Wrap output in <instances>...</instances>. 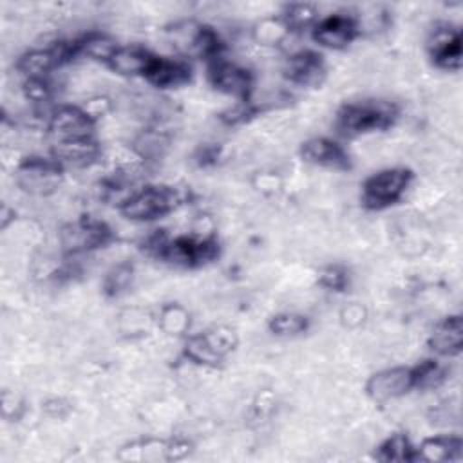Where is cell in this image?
Returning <instances> with one entry per match:
<instances>
[{"mask_svg":"<svg viewBox=\"0 0 463 463\" xmlns=\"http://www.w3.org/2000/svg\"><path fill=\"white\" fill-rule=\"evenodd\" d=\"M396 110L387 101H360L345 105L338 114V128L345 136H358L371 130L387 128Z\"/></svg>","mask_w":463,"mask_h":463,"instance_id":"1","label":"cell"},{"mask_svg":"<svg viewBox=\"0 0 463 463\" xmlns=\"http://www.w3.org/2000/svg\"><path fill=\"white\" fill-rule=\"evenodd\" d=\"M177 203L179 194L172 186H146L123 201L121 213L134 221H152L174 210Z\"/></svg>","mask_w":463,"mask_h":463,"instance_id":"2","label":"cell"},{"mask_svg":"<svg viewBox=\"0 0 463 463\" xmlns=\"http://www.w3.org/2000/svg\"><path fill=\"white\" fill-rule=\"evenodd\" d=\"M411 172L405 168H389L371 175L364 184V204L369 208H385L396 203L409 186Z\"/></svg>","mask_w":463,"mask_h":463,"instance_id":"3","label":"cell"},{"mask_svg":"<svg viewBox=\"0 0 463 463\" xmlns=\"http://www.w3.org/2000/svg\"><path fill=\"white\" fill-rule=\"evenodd\" d=\"M235 336L228 327H215L212 331L194 335L184 344V354L201 365H217L233 349Z\"/></svg>","mask_w":463,"mask_h":463,"instance_id":"4","label":"cell"},{"mask_svg":"<svg viewBox=\"0 0 463 463\" xmlns=\"http://www.w3.org/2000/svg\"><path fill=\"white\" fill-rule=\"evenodd\" d=\"M49 132L54 143L87 139L92 134V118L78 107H58L49 119Z\"/></svg>","mask_w":463,"mask_h":463,"instance_id":"5","label":"cell"},{"mask_svg":"<svg viewBox=\"0 0 463 463\" xmlns=\"http://www.w3.org/2000/svg\"><path fill=\"white\" fill-rule=\"evenodd\" d=\"M215 253L217 246L208 237H177L174 241H166L159 255L179 266H197L213 259Z\"/></svg>","mask_w":463,"mask_h":463,"instance_id":"6","label":"cell"},{"mask_svg":"<svg viewBox=\"0 0 463 463\" xmlns=\"http://www.w3.org/2000/svg\"><path fill=\"white\" fill-rule=\"evenodd\" d=\"M60 179V163L56 159L31 157L18 170L20 186L31 194L45 195L54 192Z\"/></svg>","mask_w":463,"mask_h":463,"instance_id":"7","label":"cell"},{"mask_svg":"<svg viewBox=\"0 0 463 463\" xmlns=\"http://www.w3.org/2000/svg\"><path fill=\"white\" fill-rule=\"evenodd\" d=\"M412 383V369L407 367H391L373 374L367 382V394L374 402H387L398 398L411 391Z\"/></svg>","mask_w":463,"mask_h":463,"instance_id":"8","label":"cell"},{"mask_svg":"<svg viewBox=\"0 0 463 463\" xmlns=\"http://www.w3.org/2000/svg\"><path fill=\"white\" fill-rule=\"evenodd\" d=\"M356 31H358V25H356L354 18H351L347 14L335 13V14L322 18L315 25L313 38L322 47L342 49L353 42V38L356 36Z\"/></svg>","mask_w":463,"mask_h":463,"instance_id":"9","label":"cell"},{"mask_svg":"<svg viewBox=\"0 0 463 463\" xmlns=\"http://www.w3.org/2000/svg\"><path fill=\"white\" fill-rule=\"evenodd\" d=\"M286 76L297 85L318 87L326 78L324 60L313 51H297L288 60Z\"/></svg>","mask_w":463,"mask_h":463,"instance_id":"10","label":"cell"},{"mask_svg":"<svg viewBox=\"0 0 463 463\" xmlns=\"http://www.w3.org/2000/svg\"><path fill=\"white\" fill-rule=\"evenodd\" d=\"M429 49L436 63L443 69L456 71L461 67V34L458 29L443 25L434 29L429 40Z\"/></svg>","mask_w":463,"mask_h":463,"instance_id":"11","label":"cell"},{"mask_svg":"<svg viewBox=\"0 0 463 463\" xmlns=\"http://www.w3.org/2000/svg\"><path fill=\"white\" fill-rule=\"evenodd\" d=\"M212 83L221 90L235 98H246L251 90V76L237 63L215 60L210 67Z\"/></svg>","mask_w":463,"mask_h":463,"instance_id":"12","label":"cell"},{"mask_svg":"<svg viewBox=\"0 0 463 463\" xmlns=\"http://www.w3.org/2000/svg\"><path fill=\"white\" fill-rule=\"evenodd\" d=\"M109 239V230L105 224L96 221H83L78 224H69L61 232V242L67 250L80 251L101 246Z\"/></svg>","mask_w":463,"mask_h":463,"instance_id":"13","label":"cell"},{"mask_svg":"<svg viewBox=\"0 0 463 463\" xmlns=\"http://www.w3.org/2000/svg\"><path fill=\"white\" fill-rule=\"evenodd\" d=\"M302 157L313 165L336 170L349 166V157L344 148L327 137H313L306 141L302 146Z\"/></svg>","mask_w":463,"mask_h":463,"instance_id":"14","label":"cell"},{"mask_svg":"<svg viewBox=\"0 0 463 463\" xmlns=\"http://www.w3.org/2000/svg\"><path fill=\"white\" fill-rule=\"evenodd\" d=\"M143 76L156 87H175L188 80L190 69L183 61L152 56Z\"/></svg>","mask_w":463,"mask_h":463,"instance_id":"15","label":"cell"},{"mask_svg":"<svg viewBox=\"0 0 463 463\" xmlns=\"http://www.w3.org/2000/svg\"><path fill=\"white\" fill-rule=\"evenodd\" d=\"M463 344V324L459 317H449L434 327L430 335V347L439 354H456Z\"/></svg>","mask_w":463,"mask_h":463,"instance_id":"16","label":"cell"},{"mask_svg":"<svg viewBox=\"0 0 463 463\" xmlns=\"http://www.w3.org/2000/svg\"><path fill=\"white\" fill-rule=\"evenodd\" d=\"M154 54H150L148 51L130 45V47H118L116 52L110 56V60L107 61L110 65L112 71H116L118 74H145L150 60Z\"/></svg>","mask_w":463,"mask_h":463,"instance_id":"17","label":"cell"},{"mask_svg":"<svg viewBox=\"0 0 463 463\" xmlns=\"http://www.w3.org/2000/svg\"><path fill=\"white\" fill-rule=\"evenodd\" d=\"M99 148L92 137L87 139H74V141H61L54 143L52 154L58 163H69V165H87L98 156Z\"/></svg>","mask_w":463,"mask_h":463,"instance_id":"18","label":"cell"},{"mask_svg":"<svg viewBox=\"0 0 463 463\" xmlns=\"http://www.w3.org/2000/svg\"><path fill=\"white\" fill-rule=\"evenodd\" d=\"M461 452V439L456 436H436L421 443L418 458L425 461H449L456 459Z\"/></svg>","mask_w":463,"mask_h":463,"instance_id":"19","label":"cell"},{"mask_svg":"<svg viewBox=\"0 0 463 463\" xmlns=\"http://www.w3.org/2000/svg\"><path fill=\"white\" fill-rule=\"evenodd\" d=\"M76 47L80 52H83L94 60H103V61H109L110 56L118 49L116 42L110 36L101 34V33H92V34L85 36L81 42L76 43Z\"/></svg>","mask_w":463,"mask_h":463,"instance_id":"20","label":"cell"},{"mask_svg":"<svg viewBox=\"0 0 463 463\" xmlns=\"http://www.w3.org/2000/svg\"><path fill=\"white\" fill-rule=\"evenodd\" d=\"M307 320L298 313H280L269 320V329L279 336H293L306 331Z\"/></svg>","mask_w":463,"mask_h":463,"instance_id":"21","label":"cell"},{"mask_svg":"<svg viewBox=\"0 0 463 463\" xmlns=\"http://www.w3.org/2000/svg\"><path fill=\"white\" fill-rule=\"evenodd\" d=\"M445 378L443 369L434 360H425L418 367L412 369V383L420 389L438 387Z\"/></svg>","mask_w":463,"mask_h":463,"instance_id":"22","label":"cell"},{"mask_svg":"<svg viewBox=\"0 0 463 463\" xmlns=\"http://www.w3.org/2000/svg\"><path fill=\"white\" fill-rule=\"evenodd\" d=\"M317 18V11L311 4H291L284 11V24L289 31H300L311 25Z\"/></svg>","mask_w":463,"mask_h":463,"instance_id":"23","label":"cell"},{"mask_svg":"<svg viewBox=\"0 0 463 463\" xmlns=\"http://www.w3.org/2000/svg\"><path fill=\"white\" fill-rule=\"evenodd\" d=\"M378 458L383 461H409L414 456H412V447L409 445V439L402 434H394L380 447Z\"/></svg>","mask_w":463,"mask_h":463,"instance_id":"24","label":"cell"},{"mask_svg":"<svg viewBox=\"0 0 463 463\" xmlns=\"http://www.w3.org/2000/svg\"><path fill=\"white\" fill-rule=\"evenodd\" d=\"M132 282V266L130 264H118L110 269V273L105 279V291L109 295H119L123 293Z\"/></svg>","mask_w":463,"mask_h":463,"instance_id":"25","label":"cell"},{"mask_svg":"<svg viewBox=\"0 0 463 463\" xmlns=\"http://www.w3.org/2000/svg\"><path fill=\"white\" fill-rule=\"evenodd\" d=\"M25 96L34 103H45L51 98V87L43 78H27Z\"/></svg>","mask_w":463,"mask_h":463,"instance_id":"26","label":"cell"},{"mask_svg":"<svg viewBox=\"0 0 463 463\" xmlns=\"http://www.w3.org/2000/svg\"><path fill=\"white\" fill-rule=\"evenodd\" d=\"M320 282L329 289H342L347 284L345 269L340 266H327L320 275Z\"/></svg>","mask_w":463,"mask_h":463,"instance_id":"27","label":"cell"}]
</instances>
